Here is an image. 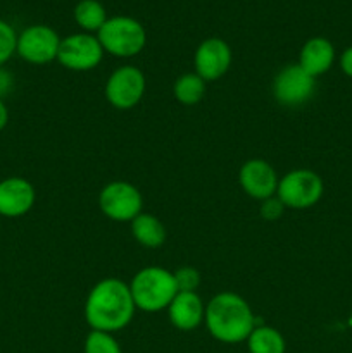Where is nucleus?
<instances>
[{
  "label": "nucleus",
  "instance_id": "1",
  "mask_svg": "<svg viewBox=\"0 0 352 353\" xmlns=\"http://www.w3.org/2000/svg\"><path fill=\"white\" fill-rule=\"evenodd\" d=\"M130 285L117 278L97 283L85 302V319L93 331L116 333L124 330L135 316Z\"/></svg>",
  "mask_w": 352,
  "mask_h": 353
},
{
  "label": "nucleus",
  "instance_id": "2",
  "mask_svg": "<svg viewBox=\"0 0 352 353\" xmlns=\"http://www.w3.org/2000/svg\"><path fill=\"white\" fill-rule=\"evenodd\" d=\"M204 323L214 340L226 345H237L247 341L257 319L245 299L237 293L223 292L213 296L206 305Z\"/></svg>",
  "mask_w": 352,
  "mask_h": 353
},
{
  "label": "nucleus",
  "instance_id": "3",
  "mask_svg": "<svg viewBox=\"0 0 352 353\" xmlns=\"http://www.w3.org/2000/svg\"><path fill=\"white\" fill-rule=\"evenodd\" d=\"M130 290L135 307L145 312H159L168 309L178 293L173 272L155 265L138 271L131 279Z\"/></svg>",
  "mask_w": 352,
  "mask_h": 353
},
{
  "label": "nucleus",
  "instance_id": "4",
  "mask_svg": "<svg viewBox=\"0 0 352 353\" xmlns=\"http://www.w3.org/2000/svg\"><path fill=\"white\" fill-rule=\"evenodd\" d=\"M104 52L114 57H135L147 43V31L140 21L130 16H114L97 33Z\"/></svg>",
  "mask_w": 352,
  "mask_h": 353
},
{
  "label": "nucleus",
  "instance_id": "5",
  "mask_svg": "<svg viewBox=\"0 0 352 353\" xmlns=\"http://www.w3.org/2000/svg\"><path fill=\"white\" fill-rule=\"evenodd\" d=\"M324 192L323 179L311 169H293L278 181L276 196L286 209L306 210L316 205Z\"/></svg>",
  "mask_w": 352,
  "mask_h": 353
},
{
  "label": "nucleus",
  "instance_id": "6",
  "mask_svg": "<svg viewBox=\"0 0 352 353\" xmlns=\"http://www.w3.org/2000/svg\"><path fill=\"white\" fill-rule=\"evenodd\" d=\"M144 199L137 186L126 181H113L102 188L99 195V207L104 216L116 223H131L141 214Z\"/></svg>",
  "mask_w": 352,
  "mask_h": 353
},
{
  "label": "nucleus",
  "instance_id": "7",
  "mask_svg": "<svg viewBox=\"0 0 352 353\" xmlns=\"http://www.w3.org/2000/svg\"><path fill=\"white\" fill-rule=\"evenodd\" d=\"M104 48L99 38L92 33H75L61 38L57 61L69 71H92L100 64Z\"/></svg>",
  "mask_w": 352,
  "mask_h": 353
},
{
  "label": "nucleus",
  "instance_id": "8",
  "mask_svg": "<svg viewBox=\"0 0 352 353\" xmlns=\"http://www.w3.org/2000/svg\"><path fill=\"white\" fill-rule=\"evenodd\" d=\"M59 45L57 31L45 24H33L17 34L16 54L30 64H48L57 61Z\"/></svg>",
  "mask_w": 352,
  "mask_h": 353
},
{
  "label": "nucleus",
  "instance_id": "9",
  "mask_svg": "<svg viewBox=\"0 0 352 353\" xmlns=\"http://www.w3.org/2000/svg\"><path fill=\"white\" fill-rule=\"evenodd\" d=\"M145 76L135 65H121L109 76L106 85V99L119 110L133 109L145 93Z\"/></svg>",
  "mask_w": 352,
  "mask_h": 353
},
{
  "label": "nucleus",
  "instance_id": "10",
  "mask_svg": "<svg viewBox=\"0 0 352 353\" xmlns=\"http://www.w3.org/2000/svg\"><path fill=\"white\" fill-rule=\"evenodd\" d=\"M316 90V78L307 74L299 64L283 68L273 81L275 99L285 107H299L306 103Z\"/></svg>",
  "mask_w": 352,
  "mask_h": 353
},
{
  "label": "nucleus",
  "instance_id": "11",
  "mask_svg": "<svg viewBox=\"0 0 352 353\" xmlns=\"http://www.w3.org/2000/svg\"><path fill=\"white\" fill-rule=\"evenodd\" d=\"M231 48L221 38H207L197 47L193 64L195 72L204 81H216L228 72L231 65Z\"/></svg>",
  "mask_w": 352,
  "mask_h": 353
},
{
  "label": "nucleus",
  "instance_id": "12",
  "mask_svg": "<svg viewBox=\"0 0 352 353\" xmlns=\"http://www.w3.org/2000/svg\"><path fill=\"white\" fill-rule=\"evenodd\" d=\"M278 174L269 162L262 159H251L245 162L238 172V183L248 196L255 200H266L276 195Z\"/></svg>",
  "mask_w": 352,
  "mask_h": 353
},
{
  "label": "nucleus",
  "instance_id": "13",
  "mask_svg": "<svg viewBox=\"0 0 352 353\" xmlns=\"http://www.w3.org/2000/svg\"><path fill=\"white\" fill-rule=\"evenodd\" d=\"M35 199H37V193L28 179L12 176L0 181V216H24L35 205Z\"/></svg>",
  "mask_w": 352,
  "mask_h": 353
},
{
  "label": "nucleus",
  "instance_id": "14",
  "mask_svg": "<svg viewBox=\"0 0 352 353\" xmlns=\"http://www.w3.org/2000/svg\"><path fill=\"white\" fill-rule=\"evenodd\" d=\"M169 321L179 331H193L204 323L206 305L193 292H178L168 307Z\"/></svg>",
  "mask_w": 352,
  "mask_h": 353
},
{
  "label": "nucleus",
  "instance_id": "15",
  "mask_svg": "<svg viewBox=\"0 0 352 353\" xmlns=\"http://www.w3.org/2000/svg\"><path fill=\"white\" fill-rule=\"evenodd\" d=\"M335 62V47L328 38L314 37L302 45L299 54V65L313 78L324 74Z\"/></svg>",
  "mask_w": 352,
  "mask_h": 353
},
{
  "label": "nucleus",
  "instance_id": "16",
  "mask_svg": "<svg viewBox=\"0 0 352 353\" xmlns=\"http://www.w3.org/2000/svg\"><path fill=\"white\" fill-rule=\"evenodd\" d=\"M133 238L147 248H159L166 241V228L161 221L152 214H138L131 221Z\"/></svg>",
  "mask_w": 352,
  "mask_h": 353
},
{
  "label": "nucleus",
  "instance_id": "17",
  "mask_svg": "<svg viewBox=\"0 0 352 353\" xmlns=\"http://www.w3.org/2000/svg\"><path fill=\"white\" fill-rule=\"evenodd\" d=\"M248 353H285L286 341L278 330L266 324H255L247 338Z\"/></svg>",
  "mask_w": 352,
  "mask_h": 353
},
{
  "label": "nucleus",
  "instance_id": "18",
  "mask_svg": "<svg viewBox=\"0 0 352 353\" xmlns=\"http://www.w3.org/2000/svg\"><path fill=\"white\" fill-rule=\"evenodd\" d=\"M72 17L85 33H99L100 28L109 19L106 7L99 0H79L72 10Z\"/></svg>",
  "mask_w": 352,
  "mask_h": 353
},
{
  "label": "nucleus",
  "instance_id": "19",
  "mask_svg": "<svg viewBox=\"0 0 352 353\" xmlns=\"http://www.w3.org/2000/svg\"><path fill=\"white\" fill-rule=\"evenodd\" d=\"M175 99L183 105H195L206 95V81L197 72H186L175 83Z\"/></svg>",
  "mask_w": 352,
  "mask_h": 353
},
{
  "label": "nucleus",
  "instance_id": "20",
  "mask_svg": "<svg viewBox=\"0 0 352 353\" xmlns=\"http://www.w3.org/2000/svg\"><path fill=\"white\" fill-rule=\"evenodd\" d=\"M85 353H123V350L113 334L92 330L85 340Z\"/></svg>",
  "mask_w": 352,
  "mask_h": 353
},
{
  "label": "nucleus",
  "instance_id": "21",
  "mask_svg": "<svg viewBox=\"0 0 352 353\" xmlns=\"http://www.w3.org/2000/svg\"><path fill=\"white\" fill-rule=\"evenodd\" d=\"M17 47V33L7 21L0 19V65L6 64Z\"/></svg>",
  "mask_w": 352,
  "mask_h": 353
},
{
  "label": "nucleus",
  "instance_id": "22",
  "mask_svg": "<svg viewBox=\"0 0 352 353\" xmlns=\"http://www.w3.org/2000/svg\"><path fill=\"white\" fill-rule=\"evenodd\" d=\"M173 276H175L178 292L197 293V288H199L200 281H202V278H200V272L197 271L195 268H190V265H186V268H179L178 271L173 272Z\"/></svg>",
  "mask_w": 352,
  "mask_h": 353
},
{
  "label": "nucleus",
  "instance_id": "23",
  "mask_svg": "<svg viewBox=\"0 0 352 353\" xmlns=\"http://www.w3.org/2000/svg\"><path fill=\"white\" fill-rule=\"evenodd\" d=\"M286 207L283 205L282 200L278 199V196H269V199L262 200L261 203V209H259V212H261L262 219L266 221H278L280 217L283 216V212H285Z\"/></svg>",
  "mask_w": 352,
  "mask_h": 353
},
{
  "label": "nucleus",
  "instance_id": "24",
  "mask_svg": "<svg viewBox=\"0 0 352 353\" xmlns=\"http://www.w3.org/2000/svg\"><path fill=\"white\" fill-rule=\"evenodd\" d=\"M12 86H14L12 74L0 65V99H3V97L12 90Z\"/></svg>",
  "mask_w": 352,
  "mask_h": 353
},
{
  "label": "nucleus",
  "instance_id": "25",
  "mask_svg": "<svg viewBox=\"0 0 352 353\" xmlns=\"http://www.w3.org/2000/svg\"><path fill=\"white\" fill-rule=\"evenodd\" d=\"M340 69L345 76L352 78V45L345 48L340 55Z\"/></svg>",
  "mask_w": 352,
  "mask_h": 353
},
{
  "label": "nucleus",
  "instance_id": "26",
  "mask_svg": "<svg viewBox=\"0 0 352 353\" xmlns=\"http://www.w3.org/2000/svg\"><path fill=\"white\" fill-rule=\"evenodd\" d=\"M7 123H9V110H7L3 99H0V131L7 126Z\"/></svg>",
  "mask_w": 352,
  "mask_h": 353
}]
</instances>
